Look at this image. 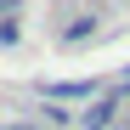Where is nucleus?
Listing matches in <instances>:
<instances>
[{
    "mask_svg": "<svg viewBox=\"0 0 130 130\" xmlns=\"http://www.w3.org/2000/svg\"><path fill=\"white\" fill-rule=\"evenodd\" d=\"M0 45H17V17H0Z\"/></svg>",
    "mask_w": 130,
    "mask_h": 130,
    "instance_id": "nucleus-4",
    "label": "nucleus"
},
{
    "mask_svg": "<svg viewBox=\"0 0 130 130\" xmlns=\"http://www.w3.org/2000/svg\"><path fill=\"white\" fill-rule=\"evenodd\" d=\"M91 96H96L91 79H51V85H45V102H57V107H62V102H91Z\"/></svg>",
    "mask_w": 130,
    "mask_h": 130,
    "instance_id": "nucleus-1",
    "label": "nucleus"
},
{
    "mask_svg": "<svg viewBox=\"0 0 130 130\" xmlns=\"http://www.w3.org/2000/svg\"><path fill=\"white\" fill-rule=\"evenodd\" d=\"M113 130H130V113H119V119H113Z\"/></svg>",
    "mask_w": 130,
    "mask_h": 130,
    "instance_id": "nucleus-7",
    "label": "nucleus"
},
{
    "mask_svg": "<svg viewBox=\"0 0 130 130\" xmlns=\"http://www.w3.org/2000/svg\"><path fill=\"white\" fill-rule=\"evenodd\" d=\"M113 119H119V96H113V91H102V96L91 102V113L79 119V130H113Z\"/></svg>",
    "mask_w": 130,
    "mask_h": 130,
    "instance_id": "nucleus-2",
    "label": "nucleus"
},
{
    "mask_svg": "<svg viewBox=\"0 0 130 130\" xmlns=\"http://www.w3.org/2000/svg\"><path fill=\"white\" fill-rule=\"evenodd\" d=\"M0 130H45L40 119H11V124H0Z\"/></svg>",
    "mask_w": 130,
    "mask_h": 130,
    "instance_id": "nucleus-5",
    "label": "nucleus"
},
{
    "mask_svg": "<svg viewBox=\"0 0 130 130\" xmlns=\"http://www.w3.org/2000/svg\"><path fill=\"white\" fill-rule=\"evenodd\" d=\"M113 96H119V102H124V96H130V74H124V79H119V85H113Z\"/></svg>",
    "mask_w": 130,
    "mask_h": 130,
    "instance_id": "nucleus-6",
    "label": "nucleus"
},
{
    "mask_svg": "<svg viewBox=\"0 0 130 130\" xmlns=\"http://www.w3.org/2000/svg\"><path fill=\"white\" fill-rule=\"evenodd\" d=\"M91 34H96V17L85 11V17H74V23L62 28V45H85V40H91Z\"/></svg>",
    "mask_w": 130,
    "mask_h": 130,
    "instance_id": "nucleus-3",
    "label": "nucleus"
}]
</instances>
